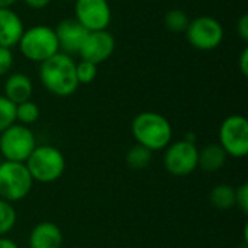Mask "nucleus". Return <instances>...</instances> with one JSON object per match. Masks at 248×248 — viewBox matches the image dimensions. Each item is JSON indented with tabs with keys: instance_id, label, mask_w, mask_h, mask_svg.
Here are the masks:
<instances>
[{
	"instance_id": "obj_28",
	"label": "nucleus",
	"mask_w": 248,
	"mask_h": 248,
	"mask_svg": "<svg viewBox=\"0 0 248 248\" xmlns=\"http://www.w3.org/2000/svg\"><path fill=\"white\" fill-rule=\"evenodd\" d=\"M52 0H23V3L26 6H29L31 9H36V10H41V9H45Z\"/></svg>"
},
{
	"instance_id": "obj_6",
	"label": "nucleus",
	"mask_w": 248,
	"mask_h": 248,
	"mask_svg": "<svg viewBox=\"0 0 248 248\" xmlns=\"http://www.w3.org/2000/svg\"><path fill=\"white\" fill-rule=\"evenodd\" d=\"M36 148V138L29 126L13 124L0 134V154L6 161L25 163Z\"/></svg>"
},
{
	"instance_id": "obj_14",
	"label": "nucleus",
	"mask_w": 248,
	"mask_h": 248,
	"mask_svg": "<svg viewBox=\"0 0 248 248\" xmlns=\"http://www.w3.org/2000/svg\"><path fill=\"white\" fill-rule=\"evenodd\" d=\"M62 243V231L51 221L36 224L29 234V248H61Z\"/></svg>"
},
{
	"instance_id": "obj_2",
	"label": "nucleus",
	"mask_w": 248,
	"mask_h": 248,
	"mask_svg": "<svg viewBox=\"0 0 248 248\" xmlns=\"http://www.w3.org/2000/svg\"><path fill=\"white\" fill-rule=\"evenodd\" d=\"M131 131L137 144L151 151L164 150L171 142L173 137V128L169 119L151 110L138 113L132 119Z\"/></svg>"
},
{
	"instance_id": "obj_7",
	"label": "nucleus",
	"mask_w": 248,
	"mask_h": 248,
	"mask_svg": "<svg viewBox=\"0 0 248 248\" xmlns=\"http://www.w3.org/2000/svg\"><path fill=\"white\" fill-rule=\"evenodd\" d=\"M219 145L227 155L244 158L248 153V121L243 115H230L219 126Z\"/></svg>"
},
{
	"instance_id": "obj_16",
	"label": "nucleus",
	"mask_w": 248,
	"mask_h": 248,
	"mask_svg": "<svg viewBox=\"0 0 248 248\" xmlns=\"http://www.w3.org/2000/svg\"><path fill=\"white\" fill-rule=\"evenodd\" d=\"M227 153L219 144H209L205 148L199 150V157H198V167L208 173L218 171L224 167L227 161Z\"/></svg>"
},
{
	"instance_id": "obj_27",
	"label": "nucleus",
	"mask_w": 248,
	"mask_h": 248,
	"mask_svg": "<svg viewBox=\"0 0 248 248\" xmlns=\"http://www.w3.org/2000/svg\"><path fill=\"white\" fill-rule=\"evenodd\" d=\"M238 65L241 70V74L244 77L248 76V48H244L243 52L240 54V60H238Z\"/></svg>"
},
{
	"instance_id": "obj_3",
	"label": "nucleus",
	"mask_w": 248,
	"mask_h": 248,
	"mask_svg": "<svg viewBox=\"0 0 248 248\" xmlns=\"http://www.w3.org/2000/svg\"><path fill=\"white\" fill-rule=\"evenodd\" d=\"M17 46L26 60L39 64L60 52L55 31L46 25H35L25 29Z\"/></svg>"
},
{
	"instance_id": "obj_1",
	"label": "nucleus",
	"mask_w": 248,
	"mask_h": 248,
	"mask_svg": "<svg viewBox=\"0 0 248 248\" xmlns=\"http://www.w3.org/2000/svg\"><path fill=\"white\" fill-rule=\"evenodd\" d=\"M38 74L42 86L58 97H68L74 94L80 86L76 76L74 60L61 51L41 62Z\"/></svg>"
},
{
	"instance_id": "obj_5",
	"label": "nucleus",
	"mask_w": 248,
	"mask_h": 248,
	"mask_svg": "<svg viewBox=\"0 0 248 248\" xmlns=\"http://www.w3.org/2000/svg\"><path fill=\"white\" fill-rule=\"evenodd\" d=\"M33 180L25 163H0V199L10 203L25 199L32 190Z\"/></svg>"
},
{
	"instance_id": "obj_17",
	"label": "nucleus",
	"mask_w": 248,
	"mask_h": 248,
	"mask_svg": "<svg viewBox=\"0 0 248 248\" xmlns=\"http://www.w3.org/2000/svg\"><path fill=\"white\" fill-rule=\"evenodd\" d=\"M212 206L219 211H228L235 206V189L230 185H218L209 193Z\"/></svg>"
},
{
	"instance_id": "obj_18",
	"label": "nucleus",
	"mask_w": 248,
	"mask_h": 248,
	"mask_svg": "<svg viewBox=\"0 0 248 248\" xmlns=\"http://www.w3.org/2000/svg\"><path fill=\"white\" fill-rule=\"evenodd\" d=\"M153 158V151L137 144L131 147L126 153V166L132 170H144L150 166Z\"/></svg>"
},
{
	"instance_id": "obj_21",
	"label": "nucleus",
	"mask_w": 248,
	"mask_h": 248,
	"mask_svg": "<svg viewBox=\"0 0 248 248\" xmlns=\"http://www.w3.org/2000/svg\"><path fill=\"white\" fill-rule=\"evenodd\" d=\"M16 221H17V215L13 205L7 201L0 199V237L9 234L15 228Z\"/></svg>"
},
{
	"instance_id": "obj_23",
	"label": "nucleus",
	"mask_w": 248,
	"mask_h": 248,
	"mask_svg": "<svg viewBox=\"0 0 248 248\" xmlns=\"http://www.w3.org/2000/svg\"><path fill=\"white\" fill-rule=\"evenodd\" d=\"M76 76L78 84H90L97 77V65L90 61L80 60V62H76Z\"/></svg>"
},
{
	"instance_id": "obj_22",
	"label": "nucleus",
	"mask_w": 248,
	"mask_h": 248,
	"mask_svg": "<svg viewBox=\"0 0 248 248\" xmlns=\"http://www.w3.org/2000/svg\"><path fill=\"white\" fill-rule=\"evenodd\" d=\"M13 124H16V105L0 96V134Z\"/></svg>"
},
{
	"instance_id": "obj_11",
	"label": "nucleus",
	"mask_w": 248,
	"mask_h": 248,
	"mask_svg": "<svg viewBox=\"0 0 248 248\" xmlns=\"http://www.w3.org/2000/svg\"><path fill=\"white\" fill-rule=\"evenodd\" d=\"M115 38L110 32L94 31L89 32L81 48L78 49V55L84 61H90L96 65L109 60L115 51Z\"/></svg>"
},
{
	"instance_id": "obj_15",
	"label": "nucleus",
	"mask_w": 248,
	"mask_h": 248,
	"mask_svg": "<svg viewBox=\"0 0 248 248\" xmlns=\"http://www.w3.org/2000/svg\"><path fill=\"white\" fill-rule=\"evenodd\" d=\"M32 93H33L32 80L23 73H13L4 81V94L3 96L15 105L31 100Z\"/></svg>"
},
{
	"instance_id": "obj_25",
	"label": "nucleus",
	"mask_w": 248,
	"mask_h": 248,
	"mask_svg": "<svg viewBox=\"0 0 248 248\" xmlns=\"http://www.w3.org/2000/svg\"><path fill=\"white\" fill-rule=\"evenodd\" d=\"M13 65V52L10 48L0 46V76H4L10 71Z\"/></svg>"
},
{
	"instance_id": "obj_24",
	"label": "nucleus",
	"mask_w": 248,
	"mask_h": 248,
	"mask_svg": "<svg viewBox=\"0 0 248 248\" xmlns=\"http://www.w3.org/2000/svg\"><path fill=\"white\" fill-rule=\"evenodd\" d=\"M235 206L244 214H248V185L244 183L235 189Z\"/></svg>"
},
{
	"instance_id": "obj_29",
	"label": "nucleus",
	"mask_w": 248,
	"mask_h": 248,
	"mask_svg": "<svg viewBox=\"0 0 248 248\" xmlns=\"http://www.w3.org/2000/svg\"><path fill=\"white\" fill-rule=\"evenodd\" d=\"M0 248H19L15 241L6 237H0Z\"/></svg>"
},
{
	"instance_id": "obj_4",
	"label": "nucleus",
	"mask_w": 248,
	"mask_h": 248,
	"mask_svg": "<svg viewBox=\"0 0 248 248\" xmlns=\"http://www.w3.org/2000/svg\"><path fill=\"white\" fill-rule=\"evenodd\" d=\"M25 166L33 182L38 183H54L65 170V158L62 153L52 145H36Z\"/></svg>"
},
{
	"instance_id": "obj_13",
	"label": "nucleus",
	"mask_w": 248,
	"mask_h": 248,
	"mask_svg": "<svg viewBox=\"0 0 248 248\" xmlns=\"http://www.w3.org/2000/svg\"><path fill=\"white\" fill-rule=\"evenodd\" d=\"M25 31L20 16L12 7L0 9V46L13 48Z\"/></svg>"
},
{
	"instance_id": "obj_9",
	"label": "nucleus",
	"mask_w": 248,
	"mask_h": 248,
	"mask_svg": "<svg viewBox=\"0 0 248 248\" xmlns=\"http://www.w3.org/2000/svg\"><path fill=\"white\" fill-rule=\"evenodd\" d=\"M189 44L199 51H212L224 41V28L212 16H199L189 22L186 29Z\"/></svg>"
},
{
	"instance_id": "obj_20",
	"label": "nucleus",
	"mask_w": 248,
	"mask_h": 248,
	"mask_svg": "<svg viewBox=\"0 0 248 248\" xmlns=\"http://www.w3.org/2000/svg\"><path fill=\"white\" fill-rule=\"evenodd\" d=\"M39 115H41L39 106L32 100H26V102L16 105V121L20 125L29 126L35 124L39 119Z\"/></svg>"
},
{
	"instance_id": "obj_32",
	"label": "nucleus",
	"mask_w": 248,
	"mask_h": 248,
	"mask_svg": "<svg viewBox=\"0 0 248 248\" xmlns=\"http://www.w3.org/2000/svg\"><path fill=\"white\" fill-rule=\"evenodd\" d=\"M67 1H76V0H67Z\"/></svg>"
},
{
	"instance_id": "obj_30",
	"label": "nucleus",
	"mask_w": 248,
	"mask_h": 248,
	"mask_svg": "<svg viewBox=\"0 0 248 248\" xmlns=\"http://www.w3.org/2000/svg\"><path fill=\"white\" fill-rule=\"evenodd\" d=\"M17 0H0V9H7L12 7Z\"/></svg>"
},
{
	"instance_id": "obj_19",
	"label": "nucleus",
	"mask_w": 248,
	"mask_h": 248,
	"mask_svg": "<svg viewBox=\"0 0 248 248\" xmlns=\"http://www.w3.org/2000/svg\"><path fill=\"white\" fill-rule=\"evenodd\" d=\"M189 16L185 10L180 9H171L164 15V25L170 32L179 33V32H186L189 26Z\"/></svg>"
},
{
	"instance_id": "obj_12",
	"label": "nucleus",
	"mask_w": 248,
	"mask_h": 248,
	"mask_svg": "<svg viewBox=\"0 0 248 248\" xmlns=\"http://www.w3.org/2000/svg\"><path fill=\"white\" fill-rule=\"evenodd\" d=\"M60 51L64 54H78V49L81 48L89 31L83 28L74 17L62 19L57 28H54Z\"/></svg>"
},
{
	"instance_id": "obj_8",
	"label": "nucleus",
	"mask_w": 248,
	"mask_h": 248,
	"mask_svg": "<svg viewBox=\"0 0 248 248\" xmlns=\"http://www.w3.org/2000/svg\"><path fill=\"white\" fill-rule=\"evenodd\" d=\"M163 163L166 170L177 177L189 176L198 169V157L199 150L196 142H190L186 140H180L176 142H170L164 148Z\"/></svg>"
},
{
	"instance_id": "obj_26",
	"label": "nucleus",
	"mask_w": 248,
	"mask_h": 248,
	"mask_svg": "<svg viewBox=\"0 0 248 248\" xmlns=\"http://www.w3.org/2000/svg\"><path fill=\"white\" fill-rule=\"evenodd\" d=\"M237 32L243 41H248V15H243L237 22Z\"/></svg>"
},
{
	"instance_id": "obj_10",
	"label": "nucleus",
	"mask_w": 248,
	"mask_h": 248,
	"mask_svg": "<svg viewBox=\"0 0 248 248\" xmlns=\"http://www.w3.org/2000/svg\"><path fill=\"white\" fill-rule=\"evenodd\" d=\"M74 15V19L89 32L105 31L112 20V10L108 0H76Z\"/></svg>"
},
{
	"instance_id": "obj_31",
	"label": "nucleus",
	"mask_w": 248,
	"mask_h": 248,
	"mask_svg": "<svg viewBox=\"0 0 248 248\" xmlns=\"http://www.w3.org/2000/svg\"><path fill=\"white\" fill-rule=\"evenodd\" d=\"M240 248H248V246H247V244H246V243H244V244H243V246H241V247H240Z\"/></svg>"
}]
</instances>
